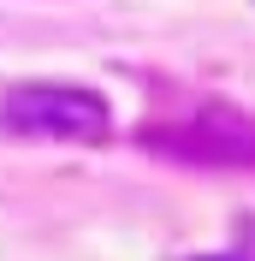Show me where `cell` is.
Here are the masks:
<instances>
[{
    "label": "cell",
    "mask_w": 255,
    "mask_h": 261,
    "mask_svg": "<svg viewBox=\"0 0 255 261\" xmlns=\"http://www.w3.org/2000/svg\"><path fill=\"white\" fill-rule=\"evenodd\" d=\"M143 148L184 166H220V172H255V113L232 101H202L172 125H148Z\"/></svg>",
    "instance_id": "obj_1"
},
{
    "label": "cell",
    "mask_w": 255,
    "mask_h": 261,
    "mask_svg": "<svg viewBox=\"0 0 255 261\" xmlns=\"http://www.w3.org/2000/svg\"><path fill=\"white\" fill-rule=\"evenodd\" d=\"M107 101L78 83H24L0 95V130L30 143H101L107 137Z\"/></svg>",
    "instance_id": "obj_2"
},
{
    "label": "cell",
    "mask_w": 255,
    "mask_h": 261,
    "mask_svg": "<svg viewBox=\"0 0 255 261\" xmlns=\"http://www.w3.org/2000/svg\"><path fill=\"white\" fill-rule=\"evenodd\" d=\"M202 261H255V214L238 220V244L225 249V255H202Z\"/></svg>",
    "instance_id": "obj_3"
}]
</instances>
